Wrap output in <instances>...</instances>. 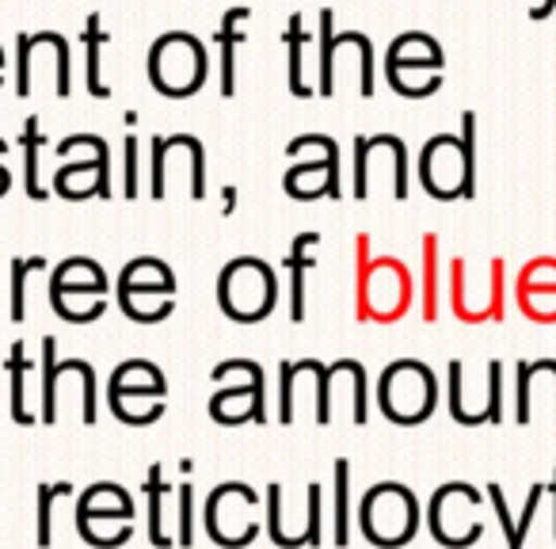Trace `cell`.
Masks as SVG:
<instances>
[{
	"label": "cell",
	"instance_id": "cell-14",
	"mask_svg": "<svg viewBox=\"0 0 556 549\" xmlns=\"http://www.w3.org/2000/svg\"><path fill=\"white\" fill-rule=\"evenodd\" d=\"M58 378H62V363H58V344L54 336L42 340V424H58Z\"/></svg>",
	"mask_w": 556,
	"mask_h": 549
},
{
	"label": "cell",
	"instance_id": "cell-30",
	"mask_svg": "<svg viewBox=\"0 0 556 549\" xmlns=\"http://www.w3.org/2000/svg\"><path fill=\"white\" fill-rule=\"evenodd\" d=\"M73 366H77V374L85 378V424L92 427L96 424V371L85 359H73Z\"/></svg>",
	"mask_w": 556,
	"mask_h": 549
},
{
	"label": "cell",
	"instance_id": "cell-24",
	"mask_svg": "<svg viewBox=\"0 0 556 549\" xmlns=\"http://www.w3.org/2000/svg\"><path fill=\"white\" fill-rule=\"evenodd\" d=\"M298 363H282L278 371V386H282V409H278V420L282 424H294V397H298Z\"/></svg>",
	"mask_w": 556,
	"mask_h": 549
},
{
	"label": "cell",
	"instance_id": "cell-29",
	"mask_svg": "<svg viewBox=\"0 0 556 549\" xmlns=\"http://www.w3.org/2000/svg\"><path fill=\"white\" fill-rule=\"evenodd\" d=\"M366 164H370V138H355V195H358V199H366V195H370Z\"/></svg>",
	"mask_w": 556,
	"mask_h": 549
},
{
	"label": "cell",
	"instance_id": "cell-26",
	"mask_svg": "<svg viewBox=\"0 0 556 549\" xmlns=\"http://www.w3.org/2000/svg\"><path fill=\"white\" fill-rule=\"evenodd\" d=\"M500 389H503V366L488 363V424H500V420H503Z\"/></svg>",
	"mask_w": 556,
	"mask_h": 549
},
{
	"label": "cell",
	"instance_id": "cell-21",
	"mask_svg": "<svg viewBox=\"0 0 556 549\" xmlns=\"http://www.w3.org/2000/svg\"><path fill=\"white\" fill-rule=\"evenodd\" d=\"M73 485H39V546L47 549L54 541V500L70 496Z\"/></svg>",
	"mask_w": 556,
	"mask_h": 549
},
{
	"label": "cell",
	"instance_id": "cell-17",
	"mask_svg": "<svg viewBox=\"0 0 556 549\" xmlns=\"http://www.w3.org/2000/svg\"><path fill=\"white\" fill-rule=\"evenodd\" d=\"M305 24H302V12H294L290 16V32H287V50H290V96H298V100H309V85H305L302 77V50H305Z\"/></svg>",
	"mask_w": 556,
	"mask_h": 549
},
{
	"label": "cell",
	"instance_id": "cell-3",
	"mask_svg": "<svg viewBox=\"0 0 556 549\" xmlns=\"http://www.w3.org/2000/svg\"><path fill=\"white\" fill-rule=\"evenodd\" d=\"M363 534L381 549H396L416 538L419 531V500L396 481H381L358 503Z\"/></svg>",
	"mask_w": 556,
	"mask_h": 549
},
{
	"label": "cell",
	"instance_id": "cell-35",
	"mask_svg": "<svg viewBox=\"0 0 556 549\" xmlns=\"http://www.w3.org/2000/svg\"><path fill=\"white\" fill-rule=\"evenodd\" d=\"M553 492H556V477H553ZM553 534H556V526H553Z\"/></svg>",
	"mask_w": 556,
	"mask_h": 549
},
{
	"label": "cell",
	"instance_id": "cell-28",
	"mask_svg": "<svg viewBox=\"0 0 556 549\" xmlns=\"http://www.w3.org/2000/svg\"><path fill=\"white\" fill-rule=\"evenodd\" d=\"M541 496H545V485H533V488H530V500H526V508H522V519H518V526H515V546H510V549H522V538L530 534L533 515H538Z\"/></svg>",
	"mask_w": 556,
	"mask_h": 549
},
{
	"label": "cell",
	"instance_id": "cell-16",
	"mask_svg": "<svg viewBox=\"0 0 556 549\" xmlns=\"http://www.w3.org/2000/svg\"><path fill=\"white\" fill-rule=\"evenodd\" d=\"M27 348L24 344H16L9 355V374H12V420L16 424H35V412L27 409Z\"/></svg>",
	"mask_w": 556,
	"mask_h": 549
},
{
	"label": "cell",
	"instance_id": "cell-11",
	"mask_svg": "<svg viewBox=\"0 0 556 549\" xmlns=\"http://www.w3.org/2000/svg\"><path fill=\"white\" fill-rule=\"evenodd\" d=\"M118 290H161V295H176V279H172V267L161 260H134L126 263V271L118 275Z\"/></svg>",
	"mask_w": 556,
	"mask_h": 549
},
{
	"label": "cell",
	"instance_id": "cell-32",
	"mask_svg": "<svg viewBox=\"0 0 556 549\" xmlns=\"http://www.w3.org/2000/svg\"><path fill=\"white\" fill-rule=\"evenodd\" d=\"M164 157H168V138H153V199H164Z\"/></svg>",
	"mask_w": 556,
	"mask_h": 549
},
{
	"label": "cell",
	"instance_id": "cell-2",
	"mask_svg": "<svg viewBox=\"0 0 556 549\" xmlns=\"http://www.w3.org/2000/svg\"><path fill=\"white\" fill-rule=\"evenodd\" d=\"M217 298H222V310L229 321L240 325H255L263 321L278 302V275L263 260H232L225 263L222 283H217Z\"/></svg>",
	"mask_w": 556,
	"mask_h": 549
},
{
	"label": "cell",
	"instance_id": "cell-6",
	"mask_svg": "<svg viewBox=\"0 0 556 549\" xmlns=\"http://www.w3.org/2000/svg\"><path fill=\"white\" fill-rule=\"evenodd\" d=\"M378 401L393 424H419L434 412L439 401V386H434V374L427 371L416 359H401L381 374Z\"/></svg>",
	"mask_w": 556,
	"mask_h": 549
},
{
	"label": "cell",
	"instance_id": "cell-4",
	"mask_svg": "<svg viewBox=\"0 0 556 549\" xmlns=\"http://www.w3.org/2000/svg\"><path fill=\"white\" fill-rule=\"evenodd\" d=\"M462 141L439 134L424 146L419 157V179L434 199H462L472 195V111H465Z\"/></svg>",
	"mask_w": 556,
	"mask_h": 549
},
{
	"label": "cell",
	"instance_id": "cell-23",
	"mask_svg": "<svg viewBox=\"0 0 556 549\" xmlns=\"http://www.w3.org/2000/svg\"><path fill=\"white\" fill-rule=\"evenodd\" d=\"M267 531L270 541L282 549H294L290 546V534H287V511H282V485H267Z\"/></svg>",
	"mask_w": 556,
	"mask_h": 549
},
{
	"label": "cell",
	"instance_id": "cell-18",
	"mask_svg": "<svg viewBox=\"0 0 556 549\" xmlns=\"http://www.w3.org/2000/svg\"><path fill=\"white\" fill-rule=\"evenodd\" d=\"M39 118H27L24 123V134H20V146H24V187L31 199H47V191H42L39 184Z\"/></svg>",
	"mask_w": 556,
	"mask_h": 549
},
{
	"label": "cell",
	"instance_id": "cell-25",
	"mask_svg": "<svg viewBox=\"0 0 556 549\" xmlns=\"http://www.w3.org/2000/svg\"><path fill=\"white\" fill-rule=\"evenodd\" d=\"M305 546H320V485H309V492H305Z\"/></svg>",
	"mask_w": 556,
	"mask_h": 549
},
{
	"label": "cell",
	"instance_id": "cell-33",
	"mask_svg": "<svg viewBox=\"0 0 556 549\" xmlns=\"http://www.w3.org/2000/svg\"><path fill=\"white\" fill-rule=\"evenodd\" d=\"M553 9H556V0H545V4H538V9H533L530 16H533V20H545V16H548V12H553Z\"/></svg>",
	"mask_w": 556,
	"mask_h": 549
},
{
	"label": "cell",
	"instance_id": "cell-13",
	"mask_svg": "<svg viewBox=\"0 0 556 549\" xmlns=\"http://www.w3.org/2000/svg\"><path fill=\"white\" fill-rule=\"evenodd\" d=\"M100 47H103V20L100 12H92L85 24V80H88V92L96 96V100H108V85L100 80Z\"/></svg>",
	"mask_w": 556,
	"mask_h": 549
},
{
	"label": "cell",
	"instance_id": "cell-1",
	"mask_svg": "<svg viewBox=\"0 0 556 549\" xmlns=\"http://www.w3.org/2000/svg\"><path fill=\"white\" fill-rule=\"evenodd\" d=\"M77 534L96 549H118L134 538V500L123 485L85 488L77 500Z\"/></svg>",
	"mask_w": 556,
	"mask_h": 549
},
{
	"label": "cell",
	"instance_id": "cell-10",
	"mask_svg": "<svg viewBox=\"0 0 556 549\" xmlns=\"http://www.w3.org/2000/svg\"><path fill=\"white\" fill-rule=\"evenodd\" d=\"M252 16V9H229L222 20V32L214 35V42L222 47V96L237 92V42H244L240 24Z\"/></svg>",
	"mask_w": 556,
	"mask_h": 549
},
{
	"label": "cell",
	"instance_id": "cell-19",
	"mask_svg": "<svg viewBox=\"0 0 556 549\" xmlns=\"http://www.w3.org/2000/svg\"><path fill=\"white\" fill-rule=\"evenodd\" d=\"M146 496H149V541L156 549H168V534H164V481H161V465H153L146 477Z\"/></svg>",
	"mask_w": 556,
	"mask_h": 549
},
{
	"label": "cell",
	"instance_id": "cell-12",
	"mask_svg": "<svg viewBox=\"0 0 556 549\" xmlns=\"http://www.w3.org/2000/svg\"><path fill=\"white\" fill-rule=\"evenodd\" d=\"M320 240V233H302L294 237V252H290V279H294V290H290V321L302 325L305 321V271H309V248Z\"/></svg>",
	"mask_w": 556,
	"mask_h": 549
},
{
	"label": "cell",
	"instance_id": "cell-7",
	"mask_svg": "<svg viewBox=\"0 0 556 549\" xmlns=\"http://www.w3.org/2000/svg\"><path fill=\"white\" fill-rule=\"evenodd\" d=\"M260 496L244 485V481H225L206 496V511H202V526L206 534L225 549L252 546V538L260 534V523L252 519V508Z\"/></svg>",
	"mask_w": 556,
	"mask_h": 549
},
{
	"label": "cell",
	"instance_id": "cell-34",
	"mask_svg": "<svg viewBox=\"0 0 556 549\" xmlns=\"http://www.w3.org/2000/svg\"><path fill=\"white\" fill-rule=\"evenodd\" d=\"M232 207H237V187H225V214H232Z\"/></svg>",
	"mask_w": 556,
	"mask_h": 549
},
{
	"label": "cell",
	"instance_id": "cell-27",
	"mask_svg": "<svg viewBox=\"0 0 556 549\" xmlns=\"http://www.w3.org/2000/svg\"><path fill=\"white\" fill-rule=\"evenodd\" d=\"M191 511H194V488L191 485H179V546H191V538H194Z\"/></svg>",
	"mask_w": 556,
	"mask_h": 549
},
{
	"label": "cell",
	"instance_id": "cell-15",
	"mask_svg": "<svg viewBox=\"0 0 556 549\" xmlns=\"http://www.w3.org/2000/svg\"><path fill=\"white\" fill-rule=\"evenodd\" d=\"M351 465L336 462V485H332V541L336 546H348L351 541V519H348V503H351Z\"/></svg>",
	"mask_w": 556,
	"mask_h": 549
},
{
	"label": "cell",
	"instance_id": "cell-22",
	"mask_svg": "<svg viewBox=\"0 0 556 549\" xmlns=\"http://www.w3.org/2000/svg\"><path fill=\"white\" fill-rule=\"evenodd\" d=\"M47 260H12V321L16 325H24V317H27V298H24V287H27V271H35V267H42Z\"/></svg>",
	"mask_w": 556,
	"mask_h": 549
},
{
	"label": "cell",
	"instance_id": "cell-9",
	"mask_svg": "<svg viewBox=\"0 0 556 549\" xmlns=\"http://www.w3.org/2000/svg\"><path fill=\"white\" fill-rule=\"evenodd\" d=\"M70 290H77V295L92 290V295L100 298L103 290H108V275H103V267L92 260H65L62 267H54L50 295H70Z\"/></svg>",
	"mask_w": 556,
	"mask_h": 549
},
{
	"label": "cell",
	"instance_id": "cell-31",
	"mask_svg": "<svg viewBox=\"0 0 556 549\" xmlns=\"http://www.w3.org/2000/svg\"><path fill=\"white\" fill-rule=\"evenodd\" d=\"M126 179H123V195L126 199H134V195H138V138H126Z\"/></svg>",
	"mask_w": 556,
	"mask_h": 549
},
{
	"label": "cell",
	"instance_id": "cell-5",
	"mask_svg": "<svg viewBox=\"0 0 556 549\" xmlns=\"http://www.w3.org/2000/svg\"><path fill=\"white\" fill-rule=\"evenodd\" d=\"M149 77L164 96L187 100L206 80V50L187 32L164 35V39H156L153 54H149Z\"/></svg>",
	"mask_w": 556,
	"mask_h": 549
},
{
	"label": "cell",
	"instance_id": "cell-8",
	"mask_svg": "<svg viewBox=\"0 0 556 549\" xmlns=\"http://www.w3.org/2000/svg\"><path fill=\"white\" fill-rule=\"evenodd\" d=\"M164 374L156 371V363H146V359H130L123 363L115 374H111V389H108V401L111 412L118 420H130L134 401H149V404H161L164 401Z\"/></svg>",
	"mask_w": 556,
	"mask_h": 549
},
{
	"label": "cell",
	"instance_id": "cell-20",
	"mask_svg": "<svg viewBox=\"0 0 556 549\" xmlns=\"http://www.w3.org/2000/svg\"><path fill=\"white\" fill-rule=\"evenodd\" d=\"M336 16L320 12V96L336 92Z\"/></svg>",
	"mask_w": 556,
	"mask_h": 549
}]
</instances>
